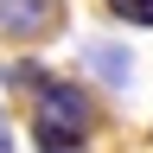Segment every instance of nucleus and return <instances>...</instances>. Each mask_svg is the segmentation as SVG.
<instances>
[{"instance_id":"nucleus-1","label":"nucleus","mask_w":153,"mask_h":153,"mask_svg":"<svg viewBox=\"0 0 153 153\" xmlns=\"http://www.w3.org/2000/svg\"><path fill=\"white\" fill-rule=\"evenodd\" d=\"M64 19H70L64 0H0V32H7V38H26V45L57 38Z\"/></svg>"},{"instance_id":"nucleus-2","label":"nucleus","mask_w":153,"mask_h":153,"mask_svg":"<svg viewBox=\"0 0 153 153\" xmlns=\"http://www.w3.org/2000/svg\"><path fill=\"white\" fill-rule=\"evenodd\" d=\"M32 121L64 128V134H89V96L76 83H64V76H45L38 83V102H32Z\"/></svg>"},{"instance_id":"nucleus-3","label":"nucleus","mask_w":153,"mask_h":153,"mask_svg":"<svg viewBox=\"0 0 153 153\" xmlns=\"http://www.w3.org/2000/svg\"><path fill=\"white\" fill-rule=\"evenodd\" d=\"M32 147H38V153H89V134H64V128L32 121Z\"/></svg>"},{"instance_id":"nucleus-4","label":"nucleus","mask_w":153,"mask_h":153,"mask_svg":"<svg viewBox=\"0 0 153 153\" xmlns=\"http://www.w3.org/2000/svg\"><path fill=\"white\" fill-rule=\"evenodd\" d=\"M83 64H89V70H102L108 83H128V70H134V64H128V51H115V45H89V51H83Z\"/></svg>"},{"instance_id":"nucleus-5","label":"nucleus","mask_w":153,"mask_h":153,"mask_svg":"<svg viewBox=\"0 0 153 153\" xmlns=\"http://www.w3.org/2000/svg\"><path fill=\"white\" fill-rule=\"evenodd\" d=\"M115 19H128V26H153V0H102Z\"/></svg>"},{"instance_id":"nucleus-6","label":"nucleus","mask_w":153,"mask_h":153,"mask_svg":"<svg viewBox=\"0 0 153 153\" xmlns=\"http://www.w3.org/2000/svg\"><path fill=\"white\" fill-rule=\"evenodd\" d=\"M0 153H13V140H7V128H0Z\"/></svg>"}]
</instances>
